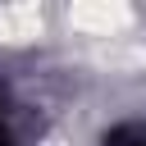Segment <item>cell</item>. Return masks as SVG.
Wrapping results in <instances>:
<instances>
[{
	"label": "cell",
	"instance_id": "1",
	"mask_svg": "<svg viewBox=\"0 0 146 146\" xmlns=\"http://www.w3.org/2000/svg\"><path fill=\"white\" fill-rule=\"evenodd\" d=\"M105 146H146V123H123L105 137Z\"/></svg>",
	"mask_w": 146,
	"mask_h": 146
},
{
	"label": "cell",
	"instance_id": "2",
	"mask_svg": "<svg viewBox=\"0 0 146 146\" xmlns=\"http://www.w3.org/2000/svg\"><path fill=\"white\" fill-rule=\"evenodd\" d=\"M0 146H14V123H9V105L0 96Z\"/></svg>",
	"mask_w": 146,
	"mask_h": 146
}]
</instances>
